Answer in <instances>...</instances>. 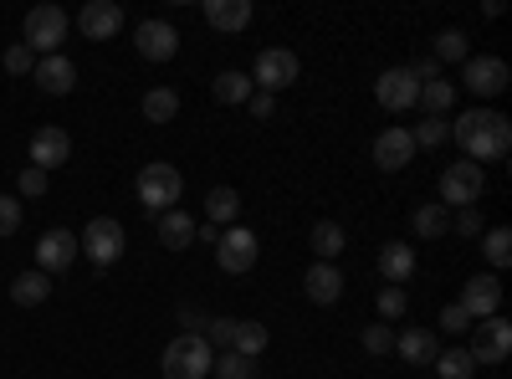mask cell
I'll use <instances>...</instances> for the list:
<instances>
[{"instance_id":"cell-5","label":"cell","mask_w":512,"mask_h":379,"mask_svg":"<svg viewBox=\"0 0 512 379\" xmlns=\"http://www.w3.org/2000/svg\"><path fill=\"white\" fill-rule=\"evenodd\" d=\"M297 72H303V62H297V52H287V47H267V52H256V62H251V88L256 93H282V88H292L297 82Z\"/></svg>"},{"instance_id":"cell-13","label":"cell","mask_w":512,"mask_h":379,"mask_svg":"<svg viewBox=\"0 0 512 379\" xmlns=\"http://www.w3.org/2000/svg\"><path fill=\"white\" fill-rule=\"evenodd\" d=\"M67 159H72V134H67V129H57V123H47V129H36V134H31V164H36L41 175L62 170Z\"/></svg>"},{"instance_id":"cell-30","label":"cell","mask_w":512,"mask_h":379,"mask_svg":"<svg viewBox=\"0 0 512 379\" xmlns=\"http://www.w3.org/2000/svg\"><path fill=\"white\" fill-rule=\"evenodd\" d=\"M308 241H313V257H318V262H333L338 251L349 246V236H344V226H338V221H318Z\"/></svg>"},{"instance_id":"cell-32","label":"cell","mask_w":512,"mask_h":379,"mask_svg":"<svg viewBox=\"0 0 512 379\" xmlns=\"http://www.w3.org/2000/svg\"><path fill=\"white\" fill-rule=\"evenodd\" d=\"M431 369H436L441 379H472V374H477V359L466 354V349H441Z\"/></svg>"},{"instance_id":"cell-34","label":"cell","mask_w":512,"mask_h":379,"mask_svg":"<svg viewBox=\"0 0 512 379\" xmlns=\"http://www.w3.org/2000/svg\"><path fill=\"white\" fill-rule=\"evenodd\" d=\"M482 251H487V262H492L497 272L512 267V231H507V226H492L487 241H482Z\"/></svg>"},{"instance_id":"cell-14","label":"cell","mask_w":512,"mask_h":379,"mask_svg":"<svg viewBox=\"0 0 512 379\" xmlns=\"http://www.w3.org/2000/svg\"><path fill=\"white\" fill-rule=\"evenodd\" d=\"M134 47H139L144 62H169V57L180 52V31L169 26V21H154V16H149V21L134 26Z\"/></svg>"},{"instance_id":"cell-12","label":"cell","mask_w":512,"mask_h":379,"mask_svg":"<svg viewBox=\"0 0 512 379\" xmlns=\"http://www.w3.org/2000/svg\"><path fill=\"white\" fill-rule=\"evenodd\" d=\"M374 98H379V108H384V113H410V108H415V98H420V82L410 77V67H390V72H379Z\"/></svg>"},{"instance_id":"cell-9","label":"cell","mask_w":512,"mask_h":379,"mask_svg":"<svg viewBox=\"0 0 512 379\" xmlns=\"http://www.w3.org/2000/svg\"><path fill=\"white\" fill-rule=\"evenodd\" d=\"M477 359V369H492V364H502L507 354H512V323L502 318V313H492V318H482V323H472V349H466Z\"/></svg>"},{"instance_id":"cell-19","label":"cell","mask_w":512,"mask_h":379,"mask_svg":"<svg viewBox=\"0 0 512 379\" xmlns=\"http://www.w3.org/2000/svg\"><path fill=\"white\" fill-rule=\"evenodd\" d=\"M31 82H36V88L47 93V98H67V93L77 88V67H72L62 52H57V57H41L36 72H31Z\"/></svg>"},{"instance_id":"cell-8","label":"cell","mask_w":512,"mask_h":379,"mask_svg":"<svg viewBox=\"0 0 512 379\" xmlns=\"http://www.w3.org/2000/svg\"><path fill=\"white\" fill-rule=\"evenodd\" d=\"M482 190H487V170L482 164H472V159H461V164H446L441 170V205L451 210H461V205H477L482 200Z\"/></svg>"},{"instance_id":"cell-1","label":"cell","mask_w":512,"mask_h":379,"mask_svg":"<svg viewBox=\"0 0 512 379\" xmlns=\"http://www.w3.org/2000/svg\"><path fill=\"white\" fill-rule=\"evenodd\" d=\"M451 139L461 144V154L472 159V164L507 159V149H512V118L497 113V108H466L451 123Z\"/></svg>"},{"instance_id":"cell-37","label":"cell","mask_w":512,"mask_h":379,"mask_svg":"<svg viewBox=\"0 0 512 379\" xmlns=\"http://www.w3.org/2000/svg\"><path fill=\"white\" fill-rule=\"evenodd\" d=\"M359 344H364V354H374V359H379V354H395V328H390V323H369Z\"/></svg>"},{"instance_id":"cell-24","label":"cell","mask_w":512,"mask_h":379,"mask_svg":"<svg viewBox=\"0 0 512 379\" xmlns=\"http://www.w3.org/2000/svg\"><path fill=\"white\" fill-rule=\"evenodd\" d=\"M251 0H205V21L216 26V31H226V36H236V31H246L251 26Z\"/></svg>"},{"instance_id":"cell-35","label":"cell","mask_w":512,"mask_h":379,"mask_svg":"<svg viewBox=\"0 0 512 379\" xmlns=\"http://www.w3.org/2000/svg\"><path fill=\"white\" fill-rule=\"evenodd\" d=\"M410 139H415V149H441L451 139V123L446 118H425V123H415V129H410Z\"/></svg>"},{"instance_id":"cell-7","label":"cell","mask_w":512,"mask_h":379,"mask_svg":"<svg viewBox=\"0 0 512 379\" xmlns=\"http://www.w3.org/2000/svg\"><path fill=\"white\" fill-rule=\"evenodd\" d=\"M123 246H128V236H123V226L113 216H93L88 226H82V236H77V251H88L93 267H113L123 257Z\"/></svg>"},{"instance_id":"cell-15","label":"cell","mask_w":512,"mask_h":379,"mask_svg":"<svg viewBox=\"0 0 512 379\" xmlns=\"http://www.w3.org/2000/svg\"><path fill=\"white\" fill-rule=\"evenodd\" d=\"M77 31L88 41H113L123 31V6L118 0H88V6L77 11Z\"/></svg>"},{"instance_id":"cell-3","label":"cell","mask_w":512,"mask_h":379,"mask_svg":"<svg viewBox=\"0 0 512 379\" xmlns=\"http://www.w3.org/2000/svg\"><path fill=\"white\" fill-rule=\"evenodd\" d=\"M134 195H139V205L149 210V216H164V210H175V205H180V195H185V175L175 170V164L154 159V164H144V170H139Z\"/></svg>"},{"instance_id":"cell-2","label":"cell","mask_w":512,"mask_h":379,"mask_svg":"<svg viewBox=\"0 0 512 379\" xmlns=\"http://www.w3.org/2000/svg\"><path fill=\"white\" fill-rule=\"evenodd\" d=\"M210 364H216V349H210L205 333H180V339L164 344V379H210Z\"/></svg>"},{"instance_id":"cell-4","label":"cell","mask_w":512,"mask_h":379,"mask_svg":"<svg viewBox=\"0 0 512 379\" xmlns=\"http://www.w3.org/2000/svg\"><path fill=\"white\" fill-rule=\"evenodd\" d=\"M205 339H210V349L221 344V354L231 349V354L256 359L272 344V333H267V323H256V318H216V323H205Z\"/></svg>"},{"instance_id":"cell-25","label":"cell","mask_w":512,"mask_h":379,"mask_svg":"<svg viewBox=\"0 0 512 379\" xmlns=\"http://www.w3.org/2000/svg\"><path fill=\"white\" fill-rule=\"evenodd\" d=\"M410 231H415L420 241H441V236L451 231V210H446L441 200H431V205H415V216H410Z\"/></svg>"},{"instance_id":"cell-26","label":"cell","mask_w":512,"mask_h":379,"mask_svg":"<svg viewBox=\"0 0 512 379\" xmlns=\"http://www.w3.org/2000/svg\"><path fill=\"white\" fill-rule=\"evenodd\" d=\"M415 108H425V118H446V113L456 108V82H446V77H436V82H420V98H415Z\"/></svg>"},{"instance_id":"cell-45","label":"cell","mask_w":512,"mask_h":379,"mask_svg":"<svg viewBox=\"0 0 512 379\" xmlns=\"http://www.w3.org/2000/svg\"><path fill=\"white\" fill-rule=\"evenodd\" d=\"M195 241H200V246H216V241H221V226H210V221L195 226Z\"/></svg>"},{"instance_id":"cell-16","label":"cell","mask_w":512,"mask_h":379,"mask_svg":"<svg viewBox=\"0 0 512 379\" xmlns=\"http://www.w3.org/2000/svg\"><path fill=\"white\" fill-rule=\"evenodd\" d=\"M410 159H415V139H410L405 123H395V129L374 134V164H379L384 175H400Z\"/></svg>"},{"instance_id":"cell-21","label":"cell","mask_w":512,"mask_h":379,"mask_svg":"<svg viewBox=\"0 0 512 379\" xmlns=\"http://www.w3.org/2000/svg\"><path fill=\"white\" fill-rule=\"evenodd\" d=\"M395 349H400V359H405V364L431 369V364H436V354H441V339H436L431 328H400V333H395Z\"/></svg>"},{"instance_id":"cell-29","label":"cell","mask_w":512,"mask_h":379,"mask_svg":"<svg viewBox=\"0 0 512 379\" xmlns=\"http://www.w3.org/2000/svg\"><path fill=\"white\" fill-rule=\"evenodd\" d=\"M210 93H216V103H226V108H246V98H251L256 88H251L246 72H221L216 82H210Z\"/></svg>"},{"instance_id":"cell-27","label":"cell","mask_w":512,"mask_h":379,"mask_svg":"<svg viewBox=\"0 0 512 379\" xmlns=\"http://www.w3.org/2000/svg\"><path fill=\"white\" fill-rule=\"evenodd\" d=\"M205 216H210V226H236V216H241V195L231 190V185H216L205 195Z\"/></svg>"},{"instance_id":"cell-10","label":"cell","mask_w":512,"mask_h":379,"mask_svg":"<svg viewBox=\"0 0 512 379\" xmlns=\"http://www.w3.org/2000/svg\"><path fill=\"white\" fill-rule=\"evenodd\" d=\"M507 82H512V72H507V62L502 57H466L461 62V88L472 93V98H497V93H507Z\"/></svg>"},{"instance_id":"cell-22","label":"cell","mask_w":512,"mask_h":379,"mask_svg":"<svg viewBox=\"0 0 512 379\" xmlns=\"http://www.w3.org/2000/svg\"><path fill=\"white\" fill-rule=\"evenodd\" d=\"M154 231H159V246L164 251H190L195 246V216L190 210H164V216H154Z\"/></svg>"},{"instance_id":"cell-36","label":"cell","mask_w":512,"mask_h":379,"mask_svg":"<svg viewBox=\"0 0 512 379\" xmlns=\"http://www.w3.org/2000/svg\"><path fill=\"white\" fill-rule=\"evenodd\" d=\"M472 57V47H466V31H441L436 36V67L441 62H466Z\"/></svg>"},{"instance_id":"cell-23","label":"cell","mask_w":512,"mask_h":379,"mask_svg":"<svg viewBox=\"0 0 512 379\" xmlns=\"http://www.w3.org/2000/svg\"><path fill=\"white\" fill-rule=\"evenodd\" d=\"M379 277L390 282V287H405V282L415 277V246L384 241V246H379Z\"/></svg>"},{"instance_id":"cell-41","label":"cell","mask_w":512,"mask_h":379,"mask_svg":"<svg viewBox=\"0 0 512 379\" xmlns=\"http://www.w3.org/2000/svg\"><path fill=\"white\" fill-rule=\"evenodd\" d=\"M16 231H21V200L0 195V236H16Z\"/></svg>"},{"instance_id":"cell-44","label":"cell","mask_w":512,"mask_h":379,"mask_svg":"<svg viewBox=\"0 0 512 379\" xmlns=\"http://www.w3.org/2000/svg\"><path fill=\"white\" fill-rule=\"evenodd\" d=\"M272 108H277V98H272V93H251V98H246V113H251L256 123H267V118H272Z\"/></svg>"},{"instance_id":"cell-33","label":"cell","mask_w":512,"mask_h":379,"mask_svg":"<svg viewBox=\"0 0 512 379\" xmlns=\"http://www.w3.org/2000/svg\"><path fill=\"white\" fill-rule=\"evenodd\" d=\"M210 374L216 379H256V359H246V354H216V364H210Z\"/></svg>"},{"instance_id":"cell-42","label":"cell","mask_w":512,"mask_h":379,"mask_svg":"<svg viewBox=\"0 0 512 379\" xmlns=\"http://www.w3.org/2000/svg\"><path fill=\"white\" fill-rule=\"evenodd\" d=\"M441 333H472V318L461 313V303H446L441 308Z\"/></svg>"},{"instance_id":"cell-28","label":"cell","mask_w":512,"mask_h":379,"mask_svg":"<svg viewBox=\"0 0 512 379\" xmlns=\"http://www.w3.org/2000/svg\"><path fill=\"white\" fill-rule=\"evenodd\" d=\"M47 298H52V277L47 272H21L11 282V303H21V308H36V303H47Z\"/></svg>"},{"instance_id":"cell-38","label":"cell","mask_w":512,"mask_h":379,"mask_svg":"<svg viewBox=\"0 0 512 379\" xmlns=\"http://www.w3.org/2000/svg\"><path fill=\"white\" fill-rule=\"evenodd\" d=\"M405 308H410L405 287H379V323H395V318H405Z\"/></svg>"},{"instance_id":"cell-31","label":"cell","mask_w":512,"mask_h":379,"mask_svg":"<svg viewBox=\"0 0 512 379\" xmlns=\"http://www.w3.org/2000/svg\"><path fill=\"white\" fill-rule=\"evenodd\" d=\"M175 113H180V93L175 88H149L144 93V118L149 123H175Z\"/></svg>"},{"instance_id":"cell-17","label":"cell","mask_w":512,"mask_h":379,"mask_svg":"<svg viewBox=\"0 0 512 379\" xmlns=\"http://www.w3.org/2000/svg\"><path fill=\"white\" fill-rule=\"evenodd\" d=\"M456 303H461V313L472 318V323H482V318H492V313L502 308V282H497L492 272H482V277H472V282L461 287Z\"/></svg>"},{"instance_id":"cell-40","label":"cell","mask_w":512,"mask_h":379,"mask_svg":"<svg viewBox=\"0 0 512 379\" xmlns=\"http://www.w3.org/2000/svg\"><path fill=\"white\" fill-rule=\"evenodd\" d=\"M451 231L456 236H482V210L477 205H461L456 216H451Z\"/></svg>"},{"instance_id":"cell-11","label":"cell","mask_w":512,"mask_h":379,"mask_svg":"<svg viewBox=\"0 0 512 379\" xmlns=\"http://www.w3.org/2000/svg\"><path fill=\"white\" fill-rule=\"evenodd\" d=\"M256 257H262V241H256V231H246V226L221 231V241H216V262H221V272L241 277V272L256 267Z\"/></svg>"},{"instance_id":"cell-43","label":"cell","mask_w":512,"mask_h":379,"mask_svg":"<svg viewBox=\"0 0 512 379\" xmlns=\"http://www.w3.org/2000/svg\"><path fill=\"white\" fill-rule=\"evenodd\" d=\"M47 185H52V175H41L36 164H26V170H21V195L36 200V195H47Z\"/></svg>"},{"instance_id":"cell-18","label":"cell","mask_w":512,"mask_h":379,"mask_svg":"<svg viewBox=\"0 0 512 379\" xmlns=\"http://www.w3.org/2000/svg\"><path fill=\"white\" fill-rule=\"evenodd\" d=\"M72 257H77V236L72 231H41V241H36V272H67L72 267Z\"/></svg>"},{"instance_id":"cell-20","label":"cell","mask_w":512,"mask_h":379,"mask_svg":"<svg viewBox=\"0 0 512 379\" xmlns=\"http://www.w3.org/2000/svg\"><path fill=\"white\" fill-rule=\"evenodd\" d=\"M303 292H308V303L333 308L338 298H344V272H338L333 262H313V267H308V277H303Z\"/></svg>"},{"instance_id":"cell-39","label":"cell","mask_w":512,"mask_h":379,"mask_svg":"<svg viewBox=\"0 0 512 379\" xmlns=\"http://www.w3.org/2000/svg\"><path fill=\"white\" fill-rule=\"evenodd\" d=\"M0 67H6L11 77H26V72H36V52L26 47V41H16V47H6V57H0Z\"/></svg>"},{"instance_id":"cell-6","label":"cell","mask_w":512,"mask_h":379,"mask_svg":"<svg viewBox=\"0 0 512 379\" xmlns=\"http://www.w3.org/2000/svg\"><path fill=\"white\" fill-rule=\"evenodd\" d=\"M67 31H72V21H67V11L62 6H31L26 11V47L31 52H41V57H57V47L67 41Z\"/></svg>"}]
</instances>
